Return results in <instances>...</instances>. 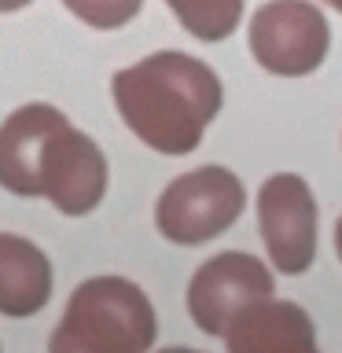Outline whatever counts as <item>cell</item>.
Instances as JSON below:
<instances>
[{"label": "cell", "mask_w": 342, "mask_h": 353, "mask_svg": "<svg viewBox=\"0 0 342 353\" xmlns=\"http://www.w3.org/2000/svg\"><path fill=\"white\" fill-rule=\"evenodd\" d=\"M324 4H331V8H335L339 15H342V0H324Z\"/></svg>", "instance_id": "14"}, {"label": "cell", "mask_w": 342, "mask_h": 353, "mask_svg": "<svg viewBox=\"0 0 342 353\" xmlns=\"http://www.w3.org/2000/svg\"><path fill=\"white\" fill-rule=\"evenodd\" d=\"M121 121L159 154H192L221 110V81L188 52H154L110 81Z\"/></svg>", "instance_id": "2"}, {"label": "cell", "mask_w": 342, "mask_h": 353, "mask_svg": "<svg viewBox=\"0 0 342 353\" xmlns=\"http://www.w3.org/2000/svg\"><path fill=\"white\" fill-rule=\"evenodd\" d=\"M63 4L92 30H121L129 19L140 15L143 0H63Z\"/></svg>", "instance_id": "11"}, {"label": "cell", "mask_w": 342, "mask_h": 353, "mask_svg": "<svg viewBox=\"0 0 342 353\" xmlns=\"http://www.w3.org/2000/svg\"><path fill=\"white\" fill-rule=\"evenodd\" d=\"M272 294V272L243 250H225L199 265L188 283V313L203 335L221 339L243 305Z\"/></svg>", "instance_id": "7"}, {"label": "cell", "mask_w": 342, "mask_h": 353, "mask_svg": "<svg viewBox=\"0 0 342 353\" xmlns=\"http://www.w3.org/2000/svg\"><path fill=\"white\" fill-rule=\"evenodd\" d=\"M52 298V265L37 243L0 232V313L33 316Z\"/></svg>", "instance_id": "9"}, {"label": "cell", "mask_w": 342, "mask_h": 353, "mask_svg": "<svg viewBox=\"0 0 342 353\" xmlns=\"http://www.w3.org/2000/svg\"><path fill=\"white\" fill-rule=\"evenodd\" d=\"M258 228L280 272L302 276L316 261V199L298 173H276L261 184Z\"/></svg>", "instance_id": "6"}, {"label": "cell", "mask_w": 342, "mask_h": 353, "mask_svg": "<svg viewBox=\"0 0 342 353\" xmlns=\"http://www.w3.org/2000/svg\"><path fill=\"white\" fill-rule=\"evenodd\" d=\"M159 316L151 298L125 276L77 283L48 346L55 353H143L154 346Z\"/></svg>", "instance_id": "3"}, {"label": "cell", "mask_w": 342, "mask_h": 353, "mask_svg": "<svg viewBox=\"0 0 342 353\" xmlns=\"http://www.w3.org/2000/svg\"><path fill=\"white\" fill-rule=\"evenodd\" d=\"M328 44V19L309 0H269L250 19V52L276 77H305L320 70Z\"/></svg>", "instance_id": "5"}, {"label": "cell", "mask_w": 342, "mask_h": 353, "mask_svg": "<svg viewBox=\"0 0 342 353\" xmlns=\"http://www.w3.org/2000/svg\"><path fill=\"white\" fill-rule=\"evenodd\" d=\"M225 346L232 353H313L316 331L302 305L258 298L243 305L225 327Z\"/></svg>", "instance_id": "8"}, {"label": "cell", "mask_w": 342, "mask_h": 353, "mask_svg": "<svg viewBox=\"0 0 342 353\" xmlns=\"http://www.w3.org/2000/svg\"><path fill=\"white\" fill-rule=\"evenodd\" d=\"M26 4H33V0H0V11H22Z\"/></svg>", "instance_id": "12"}, {"label": "cell", "mask_w": 342, "mask_h": 353, "mask_svg": "<svg viewBox=\"0 0 342 353\" xmlns=\"http://www.w3.org/2000/svg\"><path fill=\"white\" fill-rule=\"evenodd\" d=\"M177 22L199 41H225L243 19V0H165Z\"/></svg>", "instance_id": "10"}, {"label": "cell", "mask_w": 342, "mask_h": 353, "mask_svg": "<svg viewBox=\"0 0 342 353\" xmlns=\"http://www.w3.org/2000/svg\"><path fill=\"white\" fill-rule=\"evenodd\" d=\"M335 250H339V261H342V217H339V225H335Z\"/></svg>", "instance_id": "13"}, {"label": "cell", "mask_w": 342, "mask_h": 353, "mask_svg": "<svg viewBox=\"0 0 342 353\" xmlns=\"http://www.w3.org/2000/svg\"><path fill=\"white\" fill-rule=\"evenodd\" d=\"M0 184L22 199H48L66 217H85L107 195V159L63 110L26 103L0 125Z\"/></svg>", "instance_id": "1"}, {"label": "cell", "mask_w": 342, "mask_h": 353, "mask_svg": "<svg viewBox=\"0 0 342 353\" xmlns=\"http://www.w3.org/2000/svg\"><path fill=\"white\" fill-rule=\"evenodd\" d=\"M247 192L243 181L225 165H199V170L170 181L154 206V225L177 247H199L228 232L243 214Z\"/></svg>", "instance_id": "4"}]
</instances>
